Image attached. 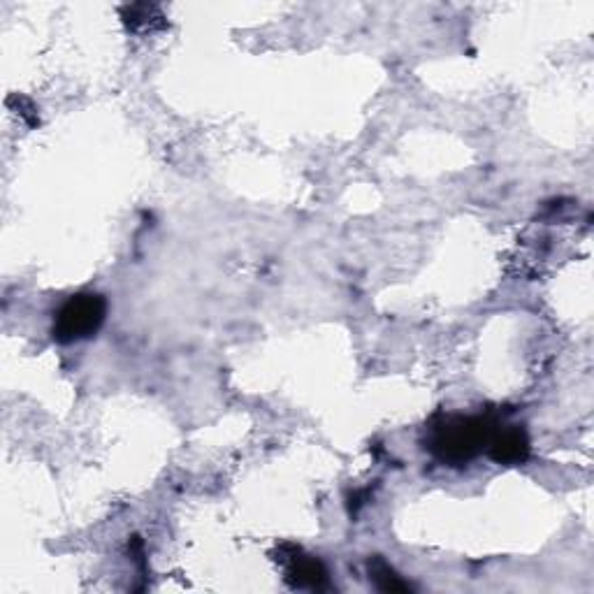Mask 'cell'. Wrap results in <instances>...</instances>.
<instances>
[{"label": "cell", "mask_w": 594, "mask_h": 594, "mask_svg": "<svg viewBox=\"0 0 594 594\" xmlns=\"http://www.w3.org/2000/svg\"><path fill=\"white\" fill-rule=\"evenodd\" d=\"M530 434H527L522 425H497L486 444L488 457L506 467L522 465L530 457Z\"/></svg>", "instance_id": "obj_3"}, {"label": "cell", "mask_w": 594, "mask_h": 594, "mask_svg": "<svg viewBox=\"0 0 594 594\" xmlns=\"http://www.w3.org/2000/svg\"><path fill=\"white\" fill-rule=\"evenodd\" d=\"M367 571H369V581L381 592H411L413 590L384 558H371L367 562Z\"/></svg>", "instance_id": "obj_6"}, {"label": "cell", "mask_w": 594, "mask_h": 594, "mask_svg": "<svg viewBox=\"0 0 594 594\" xmlns=\"http://www.w3.org/2000/svg\"><path fill=\"white\" fill-rule=\"evenodd\" d=\"M497 428V418L439 413L428 430V451L449 467H465L480 451H486L490 434Z\"/></svg>", "instance_id": "obj_1"}, {"label": "cell", "mask_w": 594, "mask_h": 594, "mask_svg": "<svg viewBox=\"0 0 594 594\" xmlns=\"http://www.w3.org/2000/svg\"><path fill=\"white\" fill-rule=\"evenodd\" d=\"M285 548H289V555H285L283 548H279L281 558L277 560L285 564V581H289V585L295 590H323L327 585V571L323 562L312 555H304L300 546L285 543Z\"/></svg>", "instance_id": "obj_4"}, {"label": "cell", "mask_w": 594, "mask_h": 594, "mask_svg": "<svg viewBox=\"0 0 594 594\" xmlns=\"http://www.w3.org/2000/svg\"><path fill=\"white\" fill-rule=\"evenodd\" d=\"M107 316V300L98 293H77L54 314L52 335L58 344H73L96 337Z\"/></svg>", "instance_id": "obj_2"}, {"label": "cell", "mask_w": 594, "mask_h": 594, "mask_svg": "<svg viewBox=\"0 0 594 594\" xmlns=\"http://www.w3.org/2000/svg\"><path fill=\"white\" fill-rule=\"evenodd\" d=\"M123 24L130 31H153V29H165V17L159 6H126L121 10Z\"/></svg>", "instance_id": "obj_5"}]
</instances>
